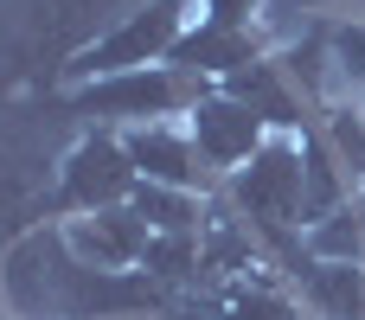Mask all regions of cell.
<instances>
[{"mask_svg":"<svg viewBox=\"0 0 365 320\" xmlns=\"http://www.w3.org/2000/svg\"><path fill=\"white\" fill-rule=\"evenodd\" d=\"M0 301L6 320H148L180 308L141 269H90L64 244V224H38L6 250Z\"/></svg>","mask_w":365,"mask_h":320,"instance_id":"1","label":"cell"},{"mask_svg":"<svg viewBox=\"0 0 365 320\" xmlns=\"http://www.w3.org/2000/svg\"><path fill=\"white\" fill-rule=\"evenodd\" d=\"M141 0H0V103L64 90L77 51H90Z\"/></svg>","mask_w":365,"mask_h":320,"instance_id":"2","label":"cell"},{"mask_svg":"<svg viewBox=\"0 0 365 320\" xmlns=\"http://www.w3.org/2000/svg\"><path fill=\"white\" fill-rule=\"evenodd\" d=\"M71 141L77 122L58 109V90L0 103V263L26 231L58 224V160Z\"/></svg>","mask_w":365,"mask_h":320,"instance_id":"3","label":"cell"},{"mask_svg":"<svg viewBox=\"0 0 365 320\" xmlns=\"http://www.w3.org/2000/svg\"><path fill=\"white\" fill-rule=\"evenodd\" d=\"M212 83L180 71V64H141V71H109L90 83H64L58 109L77 128H148V122H186Z\"/></svg>","mask_w":365,"mask_h":320,"instance_id":"4","label":"cell"},{"mask_svg":"<svg viewBox=\"0 0 365 320\" xmlns=\"http://www.w3.org/2000/svg\"><path fill=\"white\" fill-rule=\"evenodd\" d=\"M192 19H199V0H141V6H135V13H122V19H115L90 51H77V58H71L64 83H90V77H109V71L167 64Z\"/></svg>","mask_w":365,"mask_h":320,"instance_id":"5","label":"cell"},{"mask_svg":"<svg viewBox=\"0 0 365 320\" xmlns=\"http://www.w3.org/2000/svg\"><path fill=\"white\" fill-rule=\"evenodd\" d=\"M141 186L128 141L115 128H77V141L58 160V218H83V212H115L128 205Z\"/></svg>","mask_w":365,"mask_h":320,"instance_id":"6","label":"cell"},{"mask_svg":"<svg viewBox=\"0 0 365 320\" xmlns=\"http://www.w3.org/2000/svg\"><path fill=\"white\" fill-rule=\"evenodd\" d=\"M186 128H192L199 160H205L218 180H231V173H237V167L269 141V122H263L250 103L225 96V90H205V96H199V109L186 115Z\"/></svg>","mask_w":365,"mask_h":320,"instance_id":"7","label":"cell"},{"mask_svg":"<svg viewBox=\"0 0 365 320\" xmlns=\"http://www.w3.org/2000/svg\"><path fill=\"white\" fill-rule=\"evenodd\" d=\"M122 141H128L135 173H141V180H154V186H180V192H212V186H218V173L199 160V148H192V128H186V122L122 128Z\"/></svg>","mask_w":365,"mask_h":320,"instance_id":"8","label":"cell"},{"mask_svg":"<svg viewBox=\"0 0 365 320\" xmlns=\"http://www.w3.org/2000/svg\"><path fill=\"white\" fill-rule=\"evenodd\" d=\"M218 90L237 96V103H250V109L269 122V135H308V128H314V103L302 96V83L289 77V64H282L276 51L257 58V64H244V71L225 77Z\"/></svg>","mask_w":365,"mask_h":320,"instance_id":"9","label":"cell"},{"mask_svg":"<svg viewBox=\"0 0 365 320\" xmlns=\"http://www.w3.org/2000/svg\"><path fill=\"white\" fill-rule=\"evenodd\" d=\"M64 244L90 263V269H141L154 231L135 205H115V212H83V218H64Z\"/></svg>","mask_w":365,"mask_h":320,"instance_id":"10","label":"cell"},{"mask_svg":"<svg viewBox=\"0 0 365 320\" xmlns=\"http://www.w3.org/2000/svg\"><path fill=\"white\" fill-rule=\"evenodd\" d=\"M257 58H269L263 26H257V32H237V26H205V19H192L167 64L192 71V77H205V83L218 90L225 77H237V71H244V64H257Z\"/></svg>","mask_w":365,"mask_h":320,"instance_id":"11","label":"cell"},{"mask_svg":"<svg viewBox=\"0 0 365 320\" xmlns=\"http://www.w3.org/2000/svg\"><path fill=\"white\" fill-rule=\"evenodd\" d=\"M302 301L321 320H365V263H327V257H308L295 276Z\"/></svg>","mask_w":365,"mask_h":320,"instance_id":"12","label":"cell"},{"mask_svg":"<svg viewBox=\"0 0 365 320\" xmlns=\"http://www.w3.org/2000/svg\"><path fill=\"white\" fill-rule=\"evenodd\" d=\"M128 205L148 218L154 237H199V231H205V192H180V186H154V180H141Z\"/></svg>","mask_w":365,"mask_h":320,"instance_id":"13","label":"cell"},{"mask_svg":"<svg viewBox=\"0 0 365 320\" xmlns=\"http://www.w3.org/2000/svg\"><path fill=\"white\" fill-rule=\"evenodd\" d=\"M314 128L327 135V148H334V160L346 167V180L365 192V103H353V96L321 103V109H314Z\"/></svg>","mask_w":365,"mask_h":320,"instance_id":"14","label":"cell"},{"mask_svg":"<svg viewBox=\"0 0 365 320\" xmlns=\"http://www.w3.org/2000/svg\"><path fill=\"white\" fill-rule=\"evenodd\" d=\"M308 257H327V263H365V199L340 205L334 218L308 224Z\"/></svg>","mask_w":365,"mask_h":320,"instance_id":"15","label":"cell"},{"mask_svg":"<svg viewBox=\"0 0 365 320\" xmlns=\"http://www.w3.org/2000/svg\"><path fill=\"white\" fill-rule=\"evenodd\" d=\"M327 58L346 96H365V19H334L327 26Z\"/></svg>","mask_w":365,"mask_h":320,"instance_id":"16","label":"cell"},{"mask_svg":"<svg viewBox=\"0 0 365 320\" xmlns=\"http://www.w3.org/2000/svg\"><path fill=\"white\" fill-rule=\"evenodd\" d=\"M205 320H302V314L269 289H231V295L205 301Z\"/></svg>","mask_w":365,"mask_h":320,"instance_id":"17","label":"cell"},{"mask_svg":"<svg viewBox=\"0 0 365 320\" xmlns=\"http://www.w3.org/2000/svg\"><path fill=\"white\" fill-rule=\"evenodd\" d=\"M269 13V0H199V19L205 26H237V32H257Z\"/></svg>","mask_w":365,"mask_h":320,"instance_id":"18","label":"cell"}]
</instances>
